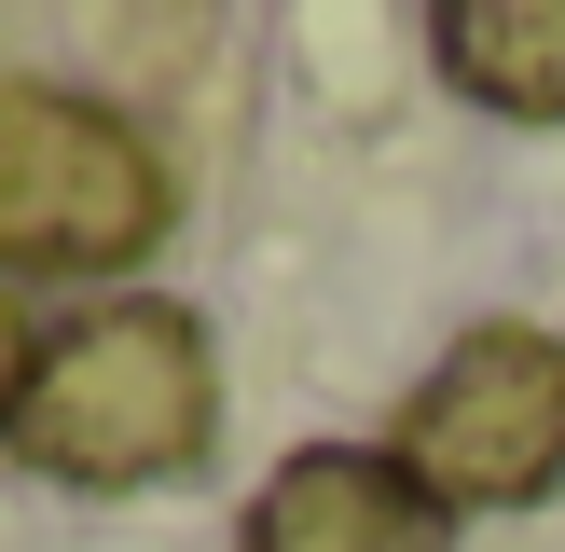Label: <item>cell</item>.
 Returning a JSON list of instances; mask_svg holds the SVG:
<instances>
[{
	"mask_svg": "<svg viewBox=\"0 0 565 552\" xmlns=\"http://www.w3.org/2000/svg\"><path fill=\"white\" fill-rule=\"evenodd\" d=\"M386 456L441 497V511H524L565 484V331L483 318L469 346L428 359V386L401 401Z\"/></svg>",
	"mask_w": 565,
	"mask_h": 552,
	"instance_id": "3957f363",
	"label": "cell"
},
{
	"mask_svg": "<svg viewBox=\"0 0 565 552\" xmlns=\"http://www.w3.org/2000/svg\"><path fill=\"white\" fill-rule=\"evenodd\" d=\"M441 70L511 125H565V0H441L428 14Z\"/></svg>",
	"mask_w": 565,
	"mask_h": 552,
	"instance_id": "5b68a950",
	"label": "cell"
},
{
	"mask_svg": "<svg viewBox=\"0 0 565 552\" xmlns=\"http://www.w3.org/2000/svg\"><path fill=\"white\" fill-rule=\"evenodd\" d=\"M14 442L42 484L83 497H125V484H180L193 456L221 442V373H207V331L180 304H97V318L42 331L14 386Z\"/></svg>",
	"mask_w": 565,
	"mask_h": 552,
	"instance_id": "6da1fadb",
	"label": "cell"
},
{
	"mask_svg": "<svg viewBox=\"0 0 565 552\" xmlns=\"http://www.w3.org/2000/svg\"><path fill=\"white\" fill-rule=\"evenodd\" d=\"M166 152L97 97L0 83V276H125L166 235Z\"/></svg>",
	"mask_w": 565,
	"mask_h": 552,
	"instance_id": "7a4b0ae2",
	"label": "cell"
},
{
	"mask_svg": "<svg viewBox=\"0 0 565 552\" xmlns=\"http://www.w3.org/2000/svg\"><path fill=\"white\" fill-rule=\"evenodd\" d=\"M235 552H456V511L386 442H303V456L263 469Z\"/></svg>",
	"mask_w": 565,
	"mask_h": 552,
	"instance_id": "277c9868",
	"label": "cell"
},
{
	"mask_svg": "<svg viewBox=\"0 0 565 552\" xmlns=\"http://www.w3.org/2000/svg\"><path fill=\"white\" fill-rule=\"evenodd\" d=\"M28 359H42V346H28V304L0 290V428H14V386H28Z\"/></svg>",
	"mask_w": 565,
	"mask_h": 552,
	"instance_id": "8992f818",
	"label": "cell"
}]
</instances>
